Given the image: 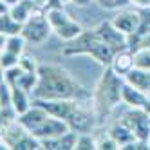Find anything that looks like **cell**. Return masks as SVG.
<instances>
[{"label": "cell", "instance_id": "obj_1", "mask_svg": "<svg viewBox=\"0 0 150 150\" xmlns=\"http://www.w3.org/2000/svg\"><path fill=\"white\" fill-rule=\"evenodd\" d=\"M87 96L80 83L58 65H38V83L33 98L40 100H81Z\"/></svg>", "mask_w": 150, "mask_h": 150}, {"label": "cell", "instance_id": "obj_2", "mask_svg": "<svg viewBox=\"0 0 150 150\" xmlns=\"http://www.w3.org/2000/svg\"><path fill=\"white\" fill-rule=\"evenodd\" d=\"M62 52L63 54H89L96 62H100L101 65H107V67L112 63V58L116 54V51L98 36L96 29L83 31V33L78 38H74L72 44L67 45Z\"/></svg>", "mask_w": 150, "mask_h": 150}, {"label": "cell", "instance_id": "obj_3", "mask_svg": "<svg viewBox=\"0 0 150 150\" xmlns=\"http://www.w3.org/2000/svg\"><path fill=\"white\" fill-rule=\"evenodd\" d=\"M123 85H125V78L114 72L112 67H107L98 83V89H96V109L101 114L110 112L121 101Z\"/></svg>", "mask_w": 150, "mask_h": 150}, {"label": "cell", "instance_id": "obj_4", "mask_svg": "<svg viewBox=\"0 0 150 150\" xmlns=\"http://www.w3.org/2000/svg\"><path fill=\"white\" fill-rule=\"evenodd\" d=\"M45 15H47V20H49L52 31H54L62 40L72 42L74 38H78L83 33L81 25L78 22H74L62 7H51V9H47Z\"/></svg>", "mask_w": 150, "mask_h": 150}, {"label": "cell", "instance_id": "obj_5", "mask_svg": "<svg viewBox=\"0 0 150 150\" xmlns=\"http://www.w3.org/2000/svg\"><path fill=\"white\" fill-rule=\"evenodd\" d=\"M52 31L49 20H47V15L42 13L40 9H35V13L31 15L27 18V22L24 24L22 27V35L25 38V42H29V44H44V42L47 40L49 33Z\"/></svg>", "mask_w": 150, "mask_h": 150}, {"label": "cell", "instance_id": "obj_6", "mask_svg": "<svg viewBox=\"0 0 150 150\" xmlns=\"http://www.w3.org/2000/svg\"><path fill=\"white\" fill-rule=\"evenodd\" d=\"M121 123H125L128 128H130V130L136 134L137 139L148 141V137H150V114H148V110L134 109L123 117Z\"/></svg>", "mask_w": 150, "mask_h": 150}, {"label": "cell", "instance_id": "obj_7", "mask_svg": "<svg viewBox=\"0 0 150 150\" xmlns=\"http://www.w3.org/2000/svg\"><path fill=\"white\" fill-rule=\"evenodd\" d=\"M96 33H98V36L105 44H109L116 52L121 51V49H128V36L112 24V20L110 22H101L96 27Z\"/></svg>", "mask_w": 150, "mask_h": 150}, {"label": "cell", "instance_id": "obj_8", "mask_svg": "<svg viewBox=\"0 0 150 150\" xmlns=\"http://www.w3.org/2000/svg\"><path fill=\"white\" fill-rule=\"evenodd\" d=\"M69 130H71V127H69V123L65 120H62V117H56V116L51 114L47 120L42 123L38 128H35L31 134L42 141V139H51V137L63 136V134H67Z\"/></svg>", "mask_w": 150, "mask_h": 150}, {"label": "cell", "instance_id": "obj_9", "mask_svg": "<svg viewBox=\"0 0 150 150\" xmlns=\"http://www.w3.org/2000/svg\"><path fill=\"white\" fill-rule=\"evenodd\" d=\"M112 24L120 31H123L127 36H130V35H134V33L139 31L141 15H139V11H121L112 18Z\"/></svg>", "mask_w": 150, "mask_h": 150}, {"label": "cell", "instance_id": "obj_10", "mask_svg": "<svg viewBox=\"0 0 150 150\" xmlns=\"http://www.w3.org/2000/svg\"><path fill=\"white\" fill-rule=\"evenodd\" d=\"M49 116H51V114L44 109V107H40V105L33 103V107H31V109H27L24 114H20V116H18V121L22 123L29 132H33L35 128H38L42 123L47 120Z\"/></svg>", "mask_w": 150, "mask_h": 150}, {"label": "cell", "instance_id": "obj_11", "mask_svg": "<svg viewBox=\"0 0 150 150\" xmlns=\"http://www.w3.org/2000/svg\"><path fill=\"white\" fill-rule=\"evenodd\" d=\"M121 101L127 103L128 107H132V109L148 110V94L136 89V87H132V85L127 83V81H125L123 91H121Z\"/></svg>", "mask_w": 150, "mask_h": 150}, {"label": "cell", "instance_id": "obj_12", "mask_svg": "<svg viewBox=\"0 0 150 150\" xmlns=\"http://www.w3.org/2000/svg\"><path fill=\"white\" fill-rule=\"evenodd\" d=\"M67 123H69V127H71V130H74V132H89L91 128L94 127V116L89 112V110H85V109H81V107L78 105L76 109H74V112L71 114V117L67 120Z\"/></svg>", "mask_w": 150, "mask_h": 150}, {"label": "cell", "instance_id": "obj_13", "mask_svg": "<svg viewBox=\"0 0 150 150\" xmlns=\"http://www.w3.org/2000/svg\"><path fill=\"white\" fill-rule=\"evenodd\" d=\"M76 141H78V132L69 130L67 134L58 136V137L42 139V148H45V150H72V148H76Z\"/></svg>", "mask_w": 150, "mask_h": 150}, {"label": "cell", "instance_id": "obj_14", "mask_svg": "<svg viewBox=\"0 0 150 150\" xmlns=\"http://www.w3.org/2000/svg\"><path fill=\"white\" fill-rule=\"evenodd\" d=\"M109 67H112L114 72H117L120 76L125 78V74L127 72H130L136 65H134V51L130 49H121V51H117L114 58H112V63Z\"/></svg>", "mask_w": 150, "mask_h": 150}, {"label": "cell", "instance_id": "obj_15", "mask_svg": "<svg viewBox=\"0 0 150 150\" xmlns=\"http://www.w3.org/2000/svg\"><path fill=\"white\" fill-rule=\"evenodd\" d=\"M125 81L130 83L132 87H136V89H139V91L150 94V71L134 67L130 72L125 74Z\"/></svg>", "mask_w": 150, "mask_h": 150}, {"label": "cell", "instance_id": "obj_16", "mask_svg": "<svg viewBox=\"0 0 150 150\" xmlns=\"http://www.w3.org/2000/svg\"><path fill=\"white\" fill-rule=\"evenodd\" d=\"M11 87H13V85H11ZM11 103H13V107H15V110L18 112V116L24 114L27 109H31V103H33V101L29 100V91H25V89H22V87H13Z\"/></svg>", "mask_w": 150, "mask_h": 150}, {"label": "cell", "instance_id": "obj_17", "mask_svg": "<svg viewBox=\"0 0 150 150\" xmlns=\"http://www.w3.org/2000/svg\"><path fill=\"white\" fill-rule=\"evenodd\" d=\"M110 136L116 139V143L120 145V148H123V146H127L128 143H132V141H136V134L128 128L125 123H117V125H114L112 128H110Z\"/></svg>", "mask_w": 150, "mask_h": 150}, {"label": "cell", "instance_id": "obj_18", "mask_svg": "<svg viewBox=\"0 0 150 150\" xmlns=\"http://www.w3.org/2000/svg\"><path fill=\"white\" fill-rule=\"evenodd\" d=\"M0 22H2V35H4V36H11V35L22 33L24 24H20L11 13H2V18H0Z\"/></svg>", "mask_w": 150, "mask_h": 150}, {"label": "cell", "instance_id": "obj_19", "mask_svg": "<svg viewBox=\"0 0 150 150\" xmlns=\"http://www.w3.org/2000/svg\"><path fill=\"white\" fill-rule=\"evenodd\" d=\"M24 44L25 38L22 35H11V36H2V51H11L15 54H22L24 52Z\"/></svg>", "mask_w": 150, "mask_h": 150}, {"label": "cell", "instance_id": "obj_20", "mask_svg": "<svg viewBox=\"0 0 150 150\" xmlns=\"http://www.w3.org/2000/svg\"><path fill=\"white\" fill-rule=\"evenodd\" d=\"M134 65L139 69L150 71V47H141L134 51Z\"/></svg>", "mask_w": 150, "mask_h": 150}, {"label": "cell", "instance_id": "obj_21", "mask_svg": "<svg viewBox=\"0 0 150 150\" xmlns=\"http://www.w3.org/2000/svg\"><path fill=\"white\" fill-rule=\"evenodd\" d=\"M98 148V141L91 136V134H78V141H76V150H94Z\"/></svg>", "mask_w": 150, "mask_h": 150}, {"label": "cell", "instance_id": "obj_22", "mask_svg": "<svg viewBox=\"0 0 150 150\" xmlns=\"http://www.w3.org/2000/svg\"><path fill=\"white\" fill-rule=\"evenodd\" d=\"M18 63H20V54H15L11 51H2V69L4 71L16 67Z\"/></svg>", "mask_w": 150, "mask_h": 150}, {"label": "cell", "instance_id": "obj_23", "mask_svg": "<svg viewBox=\"0 0 150 150\" xmlns=\"http://www.w3.org/2000/svg\"><path fill=\"white\" fill-rule=\"evenodd\" d=\"M96 2L105 9H121L130 4V0H96Z\"/></svg>", "mask_w": 150, "mask_h": 150}, {"label": "cell", "instance_id": "obj_24", "mask_svg": "<svg viewBox=\"0 0 150 150\" xmlns=\"http://www.w3.org/2000/svg\"><path fill=\"white\" fill-rule=\"evenodd\" d=\"M130 4H134L139 9H145V7H150V0H130Z\"/></svg>", "mask_w": 150, "mask_h": 150}, {"label": "cell", "instance_id": "obj_25", "mask_svg": "<svg viewBox=\"0 0 150 150\" xmlns=\"http://www.w3.org/2000/svg\"><path fill=\"white\" fill-rule=\"evenodd\" d=\"M91 2V0H72V4H76V6H87Z\"/></svg>", "mask_w": 150, "mask_h": 150}, {"label": "cell", "instance_id": "obj_26", "mask_svg": "<svg viewBox=\"0 0 150 150\" xmlns=\"http://www.w3.org/2000/svg\"><path fill=\"white\" fill-rule=\"evenodd\" d=\"M62 2H72V0H62Z\"/></svg>", "mask_w": 150, "mask_h": 150}, {"label": "cell", "instance_id": "obj_27", "mask_svg": "<svg viewBox=\"0 0 150 150\" xmlns=\"http://www.w3.org/2000/svg\"><path fill=\"white\" fill-rule=\"evenodd\" d=\"M148 143H150V137H148Z\"/></svg>", "mask_w": 150, "mask_h": 150}]
</instances>
